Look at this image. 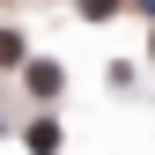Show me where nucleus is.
Here are the masks:
<instances>
[{
    "instance_id": "nucleus-1",
    "label": "nucleus",
    "mask_w": 155,
    "mask_h": 155,
    "mask_svg": "<svg viewBox=\"0 0 155 155\" xmlns=\"http://www.w3.org/2000/svg\"><path fill=\"white\" fill-rule=\"evenodd\" d=\"M22 74H30V89H37V96H59V67H52V59H30Z\"/></svg>"
},
{
    "instance_id": "nucleus-3",
    "label": "nucleus",
    "mask_w": 155,
    "mask_h": 155,
    "mask_svg": "<svg viewBox=\"0 0 155 155\" xmlns=\"http://www.w3.org/2000/svg\"><path fill=\"white\" fill-rule=\"evenodd\" d=\"M0 67H22V37L15 30H0Z\"/></svg>"
},
{
    "instance_id": "nucleus-2",
    "label": "nucleus",
    "mask_w": 155,
    "mask_h": 155,
    "mask_svg": "<svg viewBox=\"0 0 155 155\" xmlns=\"http://www.w3.org/2000/svg\"><path fill=\"white\" fill-rule=\"evenodd\" d=\"M30 148H37V155H52V148H59V126H52V118H37V126H30Z\"/></svg>"
},
{
    "instance_id": "nucleus-4",
    "label": "nucleus",
    "mask_w": 155,
    "mask_h": 155,
    "mask_svg": "<svg viewBox=\"0 0 155 155\" xmlns=\"http://www.w3.org/2000/svg\"><path fill=\"white\" fill-rule=\"evenodd\" d=\"M126 0H81V15H118Z\"/></svg>"
}]
</instances>
